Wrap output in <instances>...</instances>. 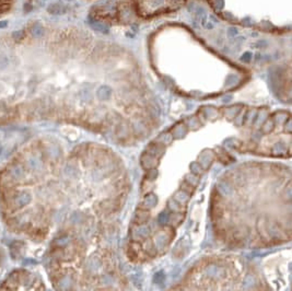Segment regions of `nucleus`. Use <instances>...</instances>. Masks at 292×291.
<instances>
[{"label":"nucleus","instance_id":"f257e3e1","mask_svg":"<svg viewBox=\"0 0 292 291\" xmlns=\"http://www.w3.org/2000/svg\"><path fill=\"white\" fill-rule=\"evenodd\" d=\"M213 235L231 250H259L292 241V170L247 162L216 183L210 200Z\"/></svg>","mask_w":292,"mask_h":291},{"label":"nucleus","instance_id":"f03ea898","mask_svg":"<svg viewBox=\"0 0 292 291\" xmlns=\"http://www.w3.org/2000/svg\"><path fill=\"white\" fill-rule=\"evenodd\" d=\"M257 270L235 255H211L198 261L186 272L179 290L264 289Z\"/></svg>","mask_w":292,"mask_h":291}]
</instances>
